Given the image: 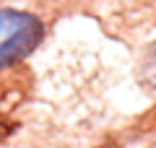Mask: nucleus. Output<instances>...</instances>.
<instances>
[{
	"mask_svg": "<svg viewBox=\"0 0 156 148\" xmlns=\"http://www.w3.org/2000/svg\"><path fill=\"white\" fill-rule=\"evenodd\" d=\"M44 37V23L34 13H23L21 21L8 31V39L0 44V70L21 62L26 55H31Z\"/></svg>",
	"mask_w": 156,
	"mask_h": 148,
	"instance_id": "1",
	"label": "nucleus"
},
{
	"mask_svg": "<svg viewBox=\"0 0 156 148\" xmlns=\"http://www.w3.org/2000/svg\"><path fill=\"white\" fill-rule=\"evenodd\" d=\"M143 76H146V81H148L151 86L156 88V49H154V52H151V57H148V60H146Z\"/></svg>",
	"mask_w": 156,
	"mask_h": 148,
	"instance_id": "2",
	"label": "nucleus"
}]
</instances>
